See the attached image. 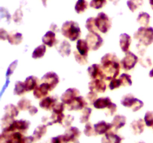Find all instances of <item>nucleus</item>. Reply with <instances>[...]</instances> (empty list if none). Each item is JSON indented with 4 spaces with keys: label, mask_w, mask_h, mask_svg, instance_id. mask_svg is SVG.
Instances as JSON below:
<instances>
[{
    "label": "nucleus",
    "mask_w": 153,
    "mask_h": 143,
    "mask_svg": "<svg viewBox=\"0 0 153 143\" xmlns=\"http://www.w3.org/2000/svg\"><path fill=\"white\" fill-rule=\"evenodd\" d=\"M95 21L97 29L103 34H106L111 27V22L110 18L103 12H101L97 15V17L95 18Z\"/></svg>",
    "instance_id": "obj_5"
},
{
    "label": "nucleus",
    "mask_w": 153,
    "mask_h": 143,
    "mask_svg": "<svg viewBox=\"0 0 153 143\" xmlns=\"http://www.w3.org/2000/svg\"><path fill=\"white\" fill-rule=\"evenodd\" d=\"M139 143H145V142H139Z\"/></svg>",
    "instance_id": "obj_60"
},
{
    "label": "nucleus",
    "mask_w": 153,
    "mask_h": 143,
    "mask_svg": "<svg viewBox=\"0 0 153 143\" xmlns=\"http://www.w3.org/2000/svg\"><path fill=\"white\" fill-rule=\"evenodd\" d=\"M131 43V38L128 34H121L120 36V46L123 52L126 53L129 49Z\"/></svg>",
    "instance_id": "obj_16"
},
{
    "label": "nucleus",
    "mask_w": 153,
    "mask_h": 143,
    "mask_svg": "<svg viewBox=\"0 0 153 143\" xmlns=\"http://www.w3.org/2000/svg\"><path fill=\"white\" fill-rule=\"evenodd\" d=\"M86 28L90 32H93V31H96L97 29V27L96 25V21H95V17H90L87 19L86 21Z\"/></svg>",
    "instance_id": "obj_39"
},
{
    "label": "nucleus",
    "mask_w": 153,
    "mask_h": 143,
    "mask_svg": "<svg viewBox=\"0 0 153 143\" xmlns=\"http://www.w3.org/2000/svg\"><path fill=\"white\" fill-rule=\"evenodd\" d=\"M89 89L91 92H94L96 93H102L105 92L106 90V84L104 81L102 80V79H94V80H91L89 83Z\"/></svg>",
    "instance_id": "obj_10"
},
{
    "label": "nucleus",
    "mask_w": 153,
    "mask_h": 143,
    "mask_svg": "<svg viewBox=\"0 0 153 143\" xmlns=\"http://www.w3.org/2000/svg\"><path fill=\"white\" fill-rule=\"evenodd\" d=\"M56 98L52 96H48L43 98L41 101H40V107L42 109L46 110H52L54 106L56 104Z\"/></svg>",
    "instance_id": "obj_19"
},
{
    "label": "nucleus",
    "mask_w": 153,
    "mask_h": 143,
    "mask_svg": "<svg viewBox=\"0 0 153 143\" xmlns=\"http://www.w3.org/2000/svg\"><path fill=\"white\" fill-rule=\"evenodd\" d=\"M24 83H25V86L27 92L33 90V89H34L38 86L37 85L38 79H37V77H34V76H29V77H28L25 79Z\"/></svg>",
    "instance_id": "obj_27"
},
{
    "label": "nucleus",
    "mask_w": 153,
    "mask_h": 143,
    "mask_svg": "<svg viewBox=\"0 0 153 143\" xmlns=\"http://www.w3.org/2000/svg\"><path fill=\"white\" fill-rule=\"evenodd\" d=\"M64 103H56L55 105L54 106L53 109H52V111L54 113H61L64 112Z\"/></svg>",
    "instance_id": "obj_46"
},
{
    "label": "nucleus",
    "mask_w": 153,
    "mask_h": 143,
    "mask_svg": "<svg viewBox=\"0 0 153 143\" xmlns=\"http://www.w3.org/2000/svg\"><path fill=\"white\" fill-rule=\"evenodd\" d=\"M30 122L26 120H14L11 125L6 130L2 131L3 133H12L18 130L19 132L26 131L28 129Z\"/></svg>",
    "instance_id": "obj_8"
},
{
    "label": "nucleus",
    "mask_w": 153,
    "mask_h": 143,
    "mask_svg": "<svg viewBox=\"0 0 153 143\" xmlns=\"http://www.w3.org/2000/svg\"><path fill=\"white\" fill-rule=\"evenodd\" d=\"M41 80L43 83H47L50 86L51 90H52L58 85V83H59V77H58V75L55 72H49L46 73L43 76Z\"/></svg>",
    "instance_id": "obj_9"
},
{
    "label": "nucleus",
    "mask_w": 153,
    "mask_h": 143,
    "mask_svg": "<svg viewBox=\"0 0 153 143\" xmlns=\"http://www.w3.org/2000/svg\"><path fill=\"white\" fill-rule=\"evenodd\" d=\"M80 135L81 131L79 130V129H78L76 127H72L66 131L65 133L63 134V139H64V142H66L70 140L76 139L80 136Z\"/></svg>",
    "instance_id": "obj_14"
},
{
    "label": "nucleus",
    "mask_w": 153,
    "mask_h": 143,
    "mask_svg": "<svg viewBox=\"0 0 153 143\" xmlns=\"http://www.w3.org/2000/svg\"><path fill=\"white\" fill-rule=\"evenodd\" d=\"M120 79L122 81L123 86H131V84H132L131 76L126 73H123V74H121Z\"/></svg>",
    "instance_id": "obj_42"
},
{
    "label": "nucleus",
    "mask_w": 153,
    "mask_h": 143,
    "mask_svg": "<svg viewBox=\"0 0 153 143\" xmlns=\"http://www.w3.org/2000/svg\"><path fill=\"white\" fill-rule=\"evenodd\" d=\"M112 104L111 100L108 97H105V98H97L94 103V107L96 109L99 110H103V109H108L110 107L111 104Z\"/></svg>",
    "instance_id": "obj_21"
},
{
    "label": "nucleus",
    "mask_w": 153,
    "mask_h": 143,
    "mask_svg": "<svg viewBox=\"0 0 153 143\" xmlns=\"http://www.w3.org/2000/svg\"><path fill=\"white\" fill-rule=\"evenodd\" d=\"M43 44L48 46L49 47H52L53 46L58 43V40L55 37V32L52 31H49L46 33L44 36L42 38Z\"/></svg>",
    "instance_id": "obj_17"
},
{
    "label": "nucleus",
    "mask_w": 153,
    "mask_h": 143,
    "mask_svg": "<svg viewBox=\"0 0 153 143\" xmlns=\"http://www.w3.org/2000/svg\"><path fill=\"white\" fill-rule=\"evenodd\" d=\"M46 45L42 44L37 46L35 49L34 50L32 53V58L34 59H38V58H41L44 56L45 53H46Z\"/></svg>",
    "instance_id": "obj_31"
},
{
    "label": "nucleus",
    "mask_w": 153,
    "mask_h": 143,
    "mask_svg": "<svg viewBox=\"0 0 153 143\" xmlns=\"http://www.w3.org/2000/svg\"><path fill=\"white\" fill-rule=\"evenodd\" d=\"M74 57L76 60L77 61L80 65H85V64L88 63V58H87V57L82 55L81 54H79V52H77V51L74 52Z\"/></svg>",
    "instance_id": "obj_43"
},
{
    "label": "nucleus",
    "mask_w": 153,
    "mask_h": 143,
    "mask_svg": "<svg viewBox=\"0 0 153 143\" xmlns=\"http://www.w3.org/2000/svg\"><path fill=\"white\" fill-rule=\"evenodd\" d=\"M119 1L120 0H110V1H111V2L113 3L114 4H115V5H116V4L119 2Z\"/></svg>",
    "instance_id": "obj_57"
},
{
    "label": "nucleus",
    "mask_w": 153,
    "mask_h": 143,
    "mask_svg": "<svg viewBox=\"0 0 153 143\" xmlns=\"http://www.w3.org/2000/svg\"><path fill=\"white\" fill-rule=\"evenodd\" d=\"M79 94H80V92L77 89H76V88H70V89H67L64 92V94L61 95V100L64 104L67 105L70 103H71L72 101L75 98L79 96Z\"/></svg>",
    "instance_id": "obj_12"
},
{
    "label": "nucleus",
    "mask_w": 153,
    "mask_h": 143,
    "mask_svg": "<svg viewBox=\"0 0 153 143\" xmlns=\"http://www.w3.org/2000/svg\"><path fill=\"white\" fill-rule=\"evenodd\" d=\"M121 86H123L122 81H121L120 79H113V80H111L110 84H109V88H110L111 90H114V89H116L117 88L120 87Z\"/></svg>",
    "instance_id": "obj_45"
},
{
    "label": "nucleus",
    "mask_w": 153,
    "mask_h": 143,
    "mask_svg": "<svg viewBox=\"0 0 153 143\" xmlns=\"http://www.w3.org/2000/svg\"><path fill=\"white\" fill-rule=\"evenodd\" d=\"M25 92H27V91H26V89H25L24 82H21V81L16 82V84H15V87H14V91H13L14 95H23Z\"/></svg>",
    "instance_id": "obj_36"
},
{
    "label": "nucleus",
    "mask_w": 153,
    "mask_h": 143,
    "mask_svg": "<svg viewBox=\"0 0 153 143\" xmlns=\"http://www.w3.org/2000/svg\"><path fill=\"white\" fill-rule=\"evenodd\" d=\"M101 69L102 79L111 80L119 74L120 64L116 55L108 53L105 55L101 59Z\"/></svg>",
    "instance_id": "obj_1"
},
{
    "label": "nucleus",
    "mask_w": 153,
    "mask_h": 143,
    "mask_svg": "<svg viewBox=\"0 0 153 143\" xmlns=\"http://www.w3.org/2000/svg\"><path fill=\"white\" fill-rule=\"evenodd\" d=\"M107 110L108 111L106 112V116H113L117 111V105L115 104H114V103H112Z\"/></svg>",
    "instance_id": "obj_49"
},
{
    "label": "nucleus",
    "mask_w": 153,
    "mask_h": 143,
    "mask_svg": "<svg viewBox=\"0 0 153 143\" xmlns=\"http://www.w3.org/2000/svg\"><path fill=\"white\" fill-rule=\"evenodd\" d=\"M144 122L147 127H153V112L147 111L144 116Z\"/></svg>",
    "instance_id": "obj_44"
},
{
    "label": "nucleus",
    "mask_w": 153,
    "mask_h": 143,
    "mask_svg": "<svg viewBox=\"0 0 153 143\" xmlns=\"http://www.w3.org/2000/svg\"><path fill=\"white\" fill-rule=\"evenodd\" d=\"M138 61V57L131 52H128L126 53L125 57L121 61V64L125 70H130L134 68Z\"/></svg>",
    "instance_id": "obj_7"
},
{
    "label": "nucleus",
    "mask_w": 153,
    "mask_h": 143,
    "mask_svg": "<svg viewBox=\"0 0 153 143\" xmlns=\"http://www.w3.org/2000/svg\"><path fill=\"white\" fill-rule=\"evenodd\" d=\"M63 142H64V139H63V135H61L56 137H52V139H50L49 142L47 143H63Z\"/></svg>",
    "instance_id": "obj_50"
},
{
    "label": "nucleus",
    "mask_w": 153,
    "mask_h": 143,
    "mask_svg": "<svg viewBox=\"0 0 153 143\" xmlns=\"http://www.w3.org/2000/svg\"><path fill=\"white\" fill-rule=\"evenodd\" d=\"M140 63H141V65L144 67L150 66L152 65V61H151V60L149 59V58H146L144 60H142L140 61Z\"/></svg>",
    "instance_id": "obj_53"
},
{
    "label": "nucleus",
    "mask_w": 153,
    "mask_h": 143,
    "mask_svg": "<svg viewBox=\"0 0 153 143\" xmlns=\"http://www.w3.org/2000/svg\"><path fill=\"white\" fill-rule=\"evenodd\" d=\"M137 21L140 25H142V27H147L150 22V16L149 13H146V12H141L140 13H139L137 18Z\"/></svg>",
    "instance_id": "obj_28"
},
{
    "label": "nucleus",
    "mask_w": 153,
    "mask_h": 143,
    "mask_svg": "<svg viewBox=\"0 0 153 143\" xmlns=\"http://www.w3.org/2000/svg\"><path fill=\"white\" fill-rule=\"evenodd\" d=\"M106 0H91L90 6L93 8L100 9L106 4Z\"/></svg>",
    "instance_id": "obj_41"
},
{
    "label": "nucleus",
    "mask_w": 153,
    "mask_h": 143,
    "mask_svg": "<svg viewBox=\"0 0 153 143\" xmlns=\"http://www.w3.org/2000/svg\"><path fill=\"white\" fill-rule=\"evenodd\" d=\"M16 63H17V61H14V62L10 64V66H9V68L7 69V77H8V76H10V74H11L13 72V70H14V69L16 68Z\"/></svg>",
    "instance_id": "obj_52"
},
{
    "label": "nucleus",
    "mask_w": 153,
    "mask_h": 143,
    "mask_svg": "<svg viewBox=\"0 0 153 143\" xmlns=\"http://www.w3.org/2000/svg\"><path fill=\"white\" fill-rule=\"evenodd\" d=\"M126 123V118L124 116H121V115H117L114 116L113 121L111 122L112 128H114L115 130L122 128L124 125Z\"/></svg>",
    "instance_id": "obj_24"
},
{
    "label": "nucleus",
    "mask_w": 153,
    "mask_h": 143,
    "mask_svg": "<svg viewBox=\"0 0 153 143\" xmlns=\"http://www.w3.org/2000/svg\"><path fill=\"white\" fill-rule=\"evenodd\" d=\"M7 40H8L9 43L12 45H18L20 44L22 40V34L18 32L11 33V34H8L7 37Z\"/></svg>",
    "instance_id": "obj_29"
},
{
    "label": "nucleus",
    "mask_w": 153,
    "mask_h": 143,
    "mask_svg": "<svg viewBox=\"0 0 153 143\" xmlns=\"http://www.w3.org/2000/svg\"><path fill=\"white\" fill-rule=\"evenodd\" d=\"M149 4H150L151 5V7H152V9L153 10V0H149Z\"/></svg>",
    "instance_id": "obj_59"
},
{
    "label": "nucleus",
    "mask_w": 153,
    "mask_h": 143,
    "mask_svg": "<svg viewBox=\"0 0 153 143\" xmlns=\"http://www.w3.org/2000/svg\"><path fill=\"white\" fill-rule=\"evenodd\" d=\"M121 104L124 107L131 108L134 112L140 110L143 107V101L134 98V95L131 94H127L124 95L121 99Z\"/></svg>",
    "instance_id": "obj_4"
},
{
    "label": "nucleus",
    "mask_w": 153,
    "mask_h": 143,
    "mask_svg": "<svg viewBox=\"0 0 153 143\" xmlns=\"http://www.w3.org/2000/svg\"><path fill=\"white\" fill-rule=\"evenodd\" d=\"M57 50L62 57H68L71 53V46L67 40H63L58 43Z\"/></svg>",
    "instance_id": "obj_18"
},
{
    "label": "nucleus",
    "mask_w": 153,
    "mask_h": 143,
    "mask_svg": "<svg viewBox=\"0 0 153 143\" xmlns=\"http://www.w3.org/2000/svg\"><path fill=\"white\" fill-rule=\"evenodd\" d=\"M61 33L64 37L71 41H76L80 37L81 29L77 22L74 21H67L61 27Z\"/></svg>",
    "instance_id": "obj_2"
},
{
    "label": "nucleus",
    "mask_w": 153,
    "mask_h": 143,
    "mask_svg": "<svg viewBox=\"0 0 153 143\" xmlns=\"http://www.w3.org/2000/svg\"><path fill=\"white\" fill-rule=\"evenodd\" d=\"M88 72L91 79H97L100 77L102 79V69L101 66L98 64H93L88 69Z\"/></svg>",
    "instance_id": "obj_20"
},
{
    "label": "nucleus",
    "mask_w": 153,
    "mask_h": 143,
    "mask_svg": "<svg viewBox=\"0 0 153 143\" xmlns=\"http://www.w3.org/2000/svg\"><path fill=\"white\" fill-rule=\"evenodd\" d=\"M46 130H47V128L46 125H42L37 127L33 133V137L34 138V140L40 139L46 134Z\"/></svg>",
    "instance_id": "obj_30"
},
{
    "label": "nucleus",
    "mask_w": 153,
    "mask_h": 143,
    "mask_svg": "<svg viewBox=\"0 0 153 143\" xmlns=\"http://www.w3.org/2000/svg\"><path fill=\"white\" fill-rule=\"evenodd\" d=\"M143 119H140L137 120L133 121L131 123V128L132 130V132L134 135H139V134L142 133L144 130V124Z\"/></svg>",
    "instance_id": "obj_23"
},
{
    "label": "nucleus",
    "mask_w": 153,
    "mask_h": 143,
    "mask_svg": "<svg viewBox=\"0 0 153 143\" xmlns=\"http://www.w3.org/2000/svg\"><path fill=\"white\" fill-rule=\"evenodd\" d=\"M18 107L14 106L13 104H7L4 107V111H5V114L8 115V116H11V117L14 118L16 117L19 114V110H18Z\"/></svg>",
    "instance_id": "obj_32"
},
{
    "label": "nucleus",
    "mask_w": 153,
    "mask_h": 143,
    "mask_svg": "<svg viewBox=\"0 0 153 143\" xmlns=\"http://www.w3.org/2000/svg\"><path fill=\"white\" fill-rule=\"evenodd\" d=\"M88 7V3L86 0H78L75 6V10L76 13H84L87 10Z\"/></svg>",
    "instance_id": "obj_33"
},
{
    "label": "nucleus",
    "mask_w": 153,
    "mask_h": 143,
    "mask_svg": "<svg viewBox=\"0 0 153 143\" xmlns=\"http://www.w3.org/2000/svg\"><path fill=\"white\" fill-rule=\"evenodd\" d=\"M73 120H74V118L73 116H70V115H68V116H65L64 121H63L62 125L64 127V128H67V127H70L71 125V124L73 123Z\"/></svg>",
    "instance_id": "obj_47"
},
{
    "label": "nucleus",
    "mask_w": 153,
    "mask_h": 143,
    "mask_svg": "<svg viewBox=\"0 0 153 143\" xmlns=\"http://www.w3.org/2000/svg\"><path fill=\"white\" fill-rule=\"evenodd\" d=\"M87 99L90 101L91 104H94V103L95 102L96 100L97 99V94L94 92H90L87 95Z\"/></svg>",
    "instance_id": "obj_48"
},
{
    "label": "nucleus",
    "mask_w": 153,
    "mask_h": 143,
    "mask_svg": "<svg viewBox=\"0 0 153 143\" xmlns=\"http://www.w3.org/2000/svg\"><path fill=\"white\" fill-rule=\"evenodd\" d=\"M91 113H92V110L90 107H85L82 111V115L80 117V122L81 123H88V120H89L90 117H91Z\"/></svg>",
    "instance_id": "obj_38"
},
{
    "label": "nucleus",
    "mask_w": 153,
    "mask_h": 143,
    "mask_svg": "<svg viewBox=\"0 0 153 143\" xmlns=\"http://www.w3.org/2000/svg\"><path fill=\"white\" fill-rule=\"evenodd\" d=\"M149 77H153V69H151V71L149 72Z\"/></svg>",
    "instance_id": "obj_58"
},
{
    "label": "nucleus",
    "mask_w": 153,
    "mask_h": 143,
    "mask_svg": "<svg viewBox=\"0 0 153 143\" xmlns=\"http://www.w3.org/2000/svg\"><path fill=\"white\" fill-rule=\"evenodd\" d=\"M49 91L51 90V88L47 83H42L41 84L37 86L35 89H34V96L35 98L40 99V98H45L48 95Z\"/></svg>",
    "instance_id": "obj_13"
},
{
    "label": "nucleus",
    "mask_w": 153,
    "mask_h": 143,
    "mask_svg": "<svg viewBox=\"0 0 153 143\" xmlns=\"http://www.w3.org/2000/svg\"><path fill=\"white\" fill-rule=\"evenodd\" d=\"M143 0H128L127 6L131 12H134L140 6L143 5Z\"/></svg>",
    "instance_id": "obj_34"
},
{
    "label": "nucleus",
    "mask_w": 153,
    "mask_h": 143,
    "mask_svg": "<svg viewBox=\"0 0 153 143\" xmlns=\"http://www.w3.org/2000/svg\"><path fill=\"white\" fill-rule=\"evenodd\" d=\"M76 48H77L78 52L79 54L85 57H88V52H89L90 47L88 44V42L86 40H79L76 43Z\"/></svg>",
    "instance_id": "obj_25"
},
{
    "label": "nucleus",
    "mask_w": 153,
    "mask_h": 143,
    "mask_svg": "<svg viewBox=\"0 0 153 143\" xmlns=\"http://www.w3.org/2000/svg\"><path fill=\"white\" fill-rule=\"evenodd\" d=\"M13 122H14V119H13V117L7 114L4 115V117L1 119V129H2V131L6 130L13 124Z\"/></svg>",
    "instance_id": "obj_35"
},
{
    "label": "nucleus",
    "mask_w": 153,
    "mask_h": 143,
    "mask_svg": "<svg viewBox=\"0 0 153 143\" xmlns=\"http://www.w3.org/2000/svg\"><path fill=\"white\" fill-rule=\"evenodd\" d=\"M87 106V101L82 96L79 95L75 98L71 103L67 104V110H81L85 109Z\"/></svg>",
    "instance_id": "obj_11"
},
{
    "label": "nucleus",
    "mask_w": 153,
    "mask_h": 143,
    "mask_svg": "<svg viewBox=\"0 0 153 143\" xmlns=\"http://www.w3.org/2000/svg\"><path fill=\"white\" fill-rule=\"evenodd\" d=\"M0 36H1V40H4L6 39H7V37H8V34L4 31L3 28H1V31H0Z\"/></svg>",
    "instance_id": "obj_54"
},
{
    "label": "nucleus",
    "mask_w": 153,
    "mask_h": 143,
    "mask_svg": "<svg viewBox=\"0 0 153 143\" xmlns=\"http://www.w3.org/2000/svg\"><path fill=\"white\" fill-rule=\"evenodd\" d=\"M84 133H85L87 136H94L97 135V132L94 129V127L92 126L91 122H88L86 124L85 130H84Z\"/></svg>",
    "instance_id": "obj_40"
},
{
    "label": "nucleus",
    "mask_w": 153,
    "mask_h": 143,
    "mask_svg": "<svg viewBox=\"0 0 153 143\" xmlns=\"http://www.w3.org/2000/svg\"><path fill=\"white\" fill-rule=\"evenodd\" d=\"M22 17V13L20 10H17L13 16V19L14 20V22H18L21 20Z\"/></svg>",
    "instance_id": "obj_51"
},
{
    "label": "nucleus",
    "mask_w": 153,
    "mask_h": 143,
    "mask_svg": "<svg viewBox=\"0 0 153 143\" xmlns=\"http://www.w3.org/2000/svg\"><path fill=\"white\" fill-rule=\"evenodd\" d=\"M37 111H38L37 108V107H34V106H31V107L29 109V110H28V112H29V114L31 115V116H34V115L37 114Z\"/></svg>",
    "instance_id": "obj_55"
},
{
    "label": "nucleus",
    "mask_w": 153,
    "mask_h": 143,
    "mask_svg": "<svg viewBox=\"0 0 153 143\" xmlns=\"http://www.w3.org/2000/svg\"><path fill=\"white\" fill-rule=\"evenodd\" d=\"M17 107L20 110H29L31 107V101L27 98H22L18 102Z\"/></svg>",
    "instance_id": "obj_37"
},
{
    "label": "nucleus",
    "mask_w": 153,
    "mask_h": 143,
    "mask_svg": "<svg viewBox=\"0 0 153 143\" xmlns=\"http://www.w3.org/2000/svg\"><path fill=\"white\" fill-rule=\"evenodd\" d=\"M65 143H79V140L76 139H73V140H70V141H68V142H66Z\"/></svg>",
    "instance_id": "obj_56"
},
{
    "label": "nucleus",
    "mask_w": 153,
    "mask_h": 143,
    "mask_svg": "<svg viewBox=\"0 0 153 143\" xmlns=\"http://www.w3.org/2000/svg\"><path fill=\"white\" fill-rule=\"evenodd\" d=\"M134 37L143 46H149L153 43V28L141 26L134 33Z\"/></svg>",
    "instance_id": "obj_3"
},
{
    "label": "nucleus",
    "mask_w": 153,
    "mask_h": 143,
    "mask_svg": "<svg viewBox=\"0 0 153 143\" xmlns=\"http://www.w3.org/2000/svg\"><path fill=\"white\" fill-rule=\"evenodd\" d=\"M64 118H65V116L63 114V113H54L53 112L52 116H50L49 120H47V122H46V124L47 125H49V126L56 123H59L62 125Z\"/></svg>",
    "instance_id": "obj_26"
},
{
    "label": "nucleus",
    "mask_w": 153,
    "mask_h": 143,
    "mask_svg": "<svg viewBox=\"0 0 153 143\" xmlns=\"http://www.w3.org/2000/svg\"><path fill=\"white\" fill-rule=\"evenodd\" d=\"M122 140V137L110 130L102 139V143H121Z\"/></svg>",
    "instance_id": "obj_22"
},
{
    "label": "nucleus",
    "mask_w": 153,
    "mask_h": 143,
    "mask_svg": "<svg viewBox=\"0 0 153 143\" xmlns=\"http://www.w3.org/2000/svg\"><path fill=\"white\" fill-rule=\"evenodd\" d=\"M86 41L88 42L90 49L93 51L98 50L103 44V39L96 31L90 32L87 34Z\"/></svg>",
    "instance_id": "obj_6"
},
{
    "label": "nucleus",
    "mask_w": 153,
    "mask_h": 143,
    "mask_svg": "<svg viewBox=\"0 0 153 143\" xmlns=\"http://www.w3.org/2000/svg\"><path fill=\"white\" fill-rule=\"evenodd\" d=\"M111 123H107L105 121H101V122H99L98 123L94 125V129H95L97 133L99 135L106 134L111 130Z\"/></svg>",
    "instance_id": "obj_15"
}]
</instances>
